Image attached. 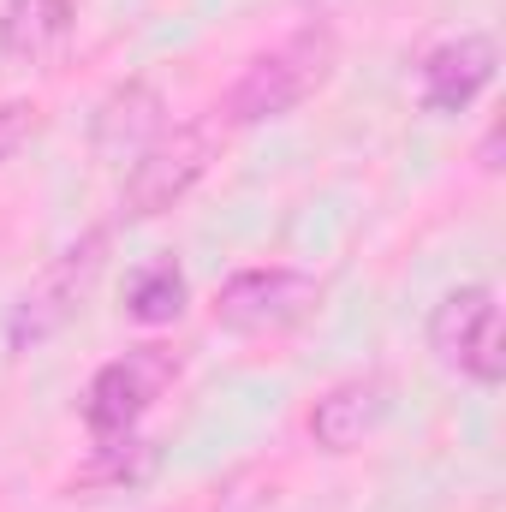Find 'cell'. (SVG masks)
I'll use <instances>...</instances> for the list:
<instances>
[{
    "instance_id": "cell-1",
    "label": "cell",
    "mask_w": 506,
    "mask_h": 512,
    "mask_svg": "<svg viewBox=\"0 0 506 512\" xmlns=\"http://www.w3.org/2000/svg\"><path fill=\"white\" fill-rule=\"evenodd\" d=\"M334 30L328 24H310L298 36H286L280 48L256 54L251 66L233 78L227 102H221V120L227 126H268V120H286L292 108H304L328 78H334Z\"/></svg>"
},
{
    "instance_id": "cell-2",
    "label": "cell",
    "mask_w": 506,
    "mask_h": 512,
    "mask_svg": "<svg viewBox=\"0 0 506 512\" xmlns=\"http://www.w3.org/2000/svg\"><path fill=\"white\" fill-rule=\"evenodd\" d=\"M215 149H221L215 120L167 126L137 161H131L126 185H120V215H126V221H155V215H167L173 203H185V197L209 179Z\"/></svg>"
},
{
    "instance_id": "cell-3",
    "label": "cell",
    "mask_w": 506,
    "mask_h": 512,
    "mask_svg": "<svg viewBox=\"0 0 506 512\" xmlns=\"http://www.w3.org/2000/svg\"><path fill=\"white\" fill-rule=\"evenodd\" d=\"M429 352L471 376L477 387H501L506 382V334H501V304H495V286L489 280H471V286H453L435 316H429Z\"/></svg>"
},
{
    "instance_id": "cell-4",
    "label": "cell",
    "mask_w": 506,
    "mask_h": 512,
    "mask_svg": "<svg viewBox=\"0 0 506 512\" xmlns=\"http://www.w3.org/2000/svg\"><path fill=\"white\" fill-rule=\"evenodd\" d=\"M102 256H108V227H90L84 239H72L66 251H60L42 274H36V280H30V286H24V298L12 304V322H6L12 352H30V346L54 340V334L78 316V304H84L90 280L102 274Z\"/></svg>"
},
{
    "instance_id": "cell-5",
    "label": "cell",
    "mask_w": 506,
    "mask_h": 512,
    "mask_svg": "<svg viewBox=\"0 0 506 512\" xmlns=\"http://www.w3.org/2000/svg\"><path fill=\"white\" fill-rule=\"evenodd\" d=\"M322 310V280L304 268H239L215 292V322L227 334H286Z\"/></svg>"
},
{
    "instance_id": "cell-6",
    "label": "cell",
    "mask_w": 506,
    "mask_h": 512,
    "mask_svg": "<svg viewBox=\"0 0 506 512\" xmlns=\"http://www.w3.org/2000/svg\"><path fill=\"white\" fill-rule=\"evenodd\" d=\"M173 382H179V352L161 346V340H143V346H131L126 358L102 364L90 376V387H84V423H90V435L96 441L131 435L143 423V411Z\"/></svg>"
},
{
    "instance_id": "cell-7",
    "label": "cell",
    "mask_w": 506,
    "mask_h": 512,
    "mask_svg": "<svg viewBox=\"0 0 506 512\" xmlns=\"http://www.w3.org/2000/svg\"><path fill=\"white\" fill-rule=\"evenodd\" d=\"M489 84H495V42L483 30H465V36L429 48L417 66V102L429 114H465Z\"/></svg>"
},
{
    "instance_id": "cell-8",
    "label": "cell",
    "mask_w": 506,
    "mask_h": 512,
    "mask_svg": "<svg viewBox=\"0 0 506 512\" xmlns=\"http://www.w3.org/2000/svg\"><path fill=\"white\" fill-rule=\"evenodd\" d=\"M161 131H167V96L149 78H126L120 90L102 96V108L90 120V155L108 161V167H126Z\"/></svg>"
},
{
    "instance_id": "cell-9",
    "label": "cell",
    "mask_w": 506,
    "mask_h": 512,
    "mask_svg": "<svg viewBox=\"0 0 506 512\" xmlns=\"http://www.w3.org/2000/svg\"><path fill=\"white\" fill-rule=\"evenodd\" d=\"M381 423H387V382L381 376H346L328 393H316V405H310V441L334 459L358 453Z\"/></svg>"
},
{
    "instance_id": "cell-10",
    "label": "cell",
    "mask_w": 506,
    "mask_h": 512,
    "mask_svg": "<svg viewBox=\"0 0 506 512\" xmlns=\"http://www.w3.org/2000/svg\"><path fill=\"white\" fill-rule=\"evenodd\" d=\"M72 0H6L0 6V60L6 66H48L72 42Z\"/></svg>"
},
{
    "instance_id": "cell-11",
    "label": "cell",
    "mask_w": 506,
    "mask_h": 512,
    "mask_svg": "<svg viewBox=\"0 0 506 512\" xmlns=\"http://www.w3.org/2000/svg\"><path fill=\"white\" fill-rule=\"evenodd\" d=\"M155 447L149 441H137V429L131 435H108V441H96V453H90V465L72 477V495H120V489H137V483H149V471H155Z\"/></svg>"
},
{
    "instance_id": "cell-12",
    "label": "cell",
    "mask_w": 506,
    "mask_h": 512,
    "mask_svg": "<svg viewBox=\"0 0 506 512\" xmlns=\"http://www.w3.org/2000/svg\"><path fill=\"white\" fill-rule=\"evenodd\" d=\"M185 298H191L185 268H179L173 256H161V262H149V268H137V274H131L126 316H131V322H143V328H167V322H179V316H185Z\"/></svg>"
},
{
    "instance_id": "cell-13",
    "label": "cell",
    "mask_w": 506,
    "mask_h": 512,
    "mask_svg": "<svg viewBox=\"0 0 506 512\" xmlns=\"http://www.w3.org/2000/svg\"><path fill=\"white\" fill-rule=\"evenodd\" d=\"M30 131H36V102H0V161H12Z\"/></svg>"
},
{
    "instance_id": "cell-14",
    "label": "cell",
    "mask_w": 506,
    "mask_h": 512,
    "mask_svg": "<svg viewBox=\"0 0 506 512\" xmlns=\"http://www.w3.org/2000/svg\"><path fill=\"white\" fill-rule=\"evenodd\" d=\"M477 167H483V173H501V120L483 131V143H477Z\"/></svg>"
}]
</instances>
